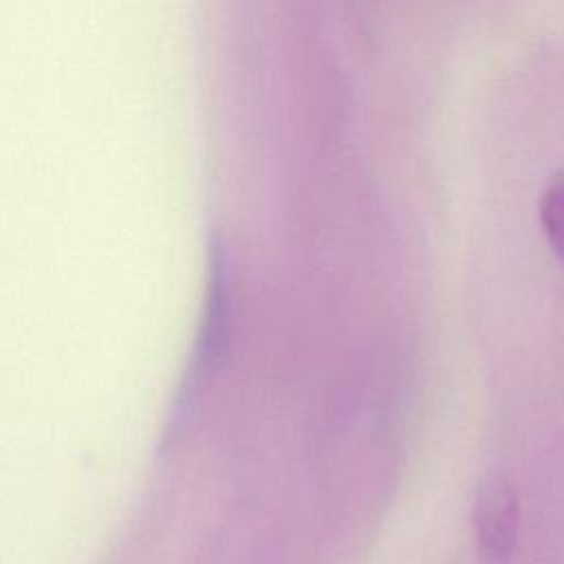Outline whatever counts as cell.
Wrapping results in <instances>:
<instances>
[{"instance_id": "6da1fadb", "label": "cell", "mask_w": 564, "mask_h": 564, "mask_svg": "<svg viewBox=\"0 0 564 564\" xmlns=\"http://www.w3.org/2000/svg\"><path fill=\"white\" fill-rule=\"evenodd\" d=\"M474 524L478 546L487 564H507L520 524L518 496L505 474H489L476 491Z\"/></svg>"}, {"instance_id": "7a4b0ae2", "label": "cell", "mask_w": 564, "mask_h": 564, "mask_svg": "<svg viewBox=\"0 0 564 564\" xmlns=\"http://www.w3.org/2000/svg\"><path fill=\"white\" fill-rule=\"evenodd\" d=\"M540 220L553 249L564 260V174H555L540 196Z\"/></svg>"}]
</instances>
